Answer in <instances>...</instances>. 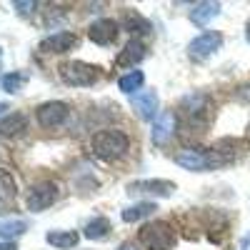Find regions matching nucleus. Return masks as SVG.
Masks as SVG:
<instances>
[{"label":"nucleus","mask_w":250,"mask_h":250,"mask_svg":"<svg viewBox=\"0 0 250 250\" xmlns=\"http://www.w3.org/2000/svg\"><path fill=\"white\" fill-rule=\"evenodd\" d=\"M90 148L100 160H118L128 153L130 148V138L125 135L123 130L115 128H105V130H98L90 138Z\"/></svg>","instance_id":"f257e3e1"},{"label":"nucleus","mask_w":250,"mask_h":250,"mask_svg":"<svg viewBox=\"0 0 250 250\" xmlns=\"http://www.w3.org/2000/svg\"><path fill=\"white\" fill-rule=\"evenodd\" d=\"M175 163L185 170H193V173H205V170H215L220 165H225V158L213 148V150H205V148H183L175 153Z\"/></svg>","instance_id":"f03ea898"},{"label":"nucleus","mask_w":250,"mask_h":250,"mask_svg":"<svg viewBox=\"0 0 250 250\" xmlns=\"http://www.w3.org/2000/svg\"><path fill=\"white\" fill-rule=\"evenodd\" d=\"M138 238L148 250H170L175 245V230L168 220H153L143 225Z\"/></svg>","instance_id":"7ed1b4c3"},{"label":"nucleus","mask_w":250,"mask_h":250,"mask_svg":"<svg viewBox=\"0 0 250 250\" xmlns=\"http://www.w3.org/2000/svg\"><path fill=\"white\" fill-rule=\"evenodd\" d=\"M60 78L65 85H73V88H85V85H93L100 78V70L95 65H88L83 60H70V62H62L60 65Z\"/></svg>","instance_id":"20e7f679"},{"label":"nucleus","mask_w":250,"mask_h":250,"mask_svg":"<svg viewBox=\"0 0 250 250\" xmlns=\"http://www.w3.org/2000/svg\"><path fill=\"white\" fill-rule=\"evenodd\" d=\"M58 185L53 180H43V183H35L30 190H28V210L38 213V210H45L58 200Z\"/></svg>","instance_id":"39448f33"},{"label":"nucleus","mask_w":250,"mask_h":250,"mask_svg":"<svg viewBox=\"0 0 250 250\" xmlns=\"http://www.w3.org/2000/svg\"><path fill=\"white\" fill-rule=\"evenodd\" d=\"M68 115H70V108H68L62 100L43 103V105H38V110H35L38 123L43 125V128H50V130H53V128H60V125L68 120Z\"/></svg>","instance_id":"423d86ee"},{"label":"nucleus","mask_w":250,"mask_h":250,"mask_svg":"<svg viewBox=\"0 0 250 250\" xmlns=\"http://www.w3.org/2000/svg\"><path fill=\"white\" fill-rule=\"evenodd\" d=\"M220 45H223V35L218 30H208V33L198 35L195 40H190L188 53H190V58H195V60H205L215 50H220Z\"/></svg>","instance_id":"0eeeda50"},{"label":"nucleus","mask_w":250,"mask_h":250,"mask_svg":"<svg viewBox=\"0 0 250 250\" xmlns=\"http://www.w3.org/2000/svg\"><path fill=\"white\" fill-rule=\"evenodd\" d=\"M130 195H173L175 183L170 180H135L128 185Z\"/></svg>","instance_id":"6e6552de"},{"label":"nucleus","mask_w":250,"mask_h":250,"mask_svg":"<svg viewBox=\"0 0 250 250\" xmlns=\"http://www.w3.org/2000/svg\"><path fill=\"white\" fill-rule=\"evenodd\" d=\"M75 45H78V38L70 30H60V33H53V35L40 40V50H43V53H55V55L68 53Z\"/></svg>","instance_id":"1a4fd4ad"},{"label":"nucleus","mask_w":250,"mask_h":250,"mask_svg":"<svg viewBox=\"0 0 250 250\" xmlns=\"http://www.w3.org/2000/svg\"><path fill=\"white\" fill-rule=\"evenodd\" d=\"M88 38L93 40L95 45H110L113 40L118 38V23L110 20V18H100V20H95V23H90Z\"/></svg>","instance_id":"9d476101"},{"label":"nucleus","mask_w":250,"mask_h":250,"mask_svg":"<svg viewBox=\"0 0 250 250\" xmlns=\"http://www.w3.org/2000/svg\"><path fill=\"white\" fill-rule=\"evenodd\" d=\"M173 133H175V115L170 110L158 113V118L153 120V130H150L153 143L155 145H165V143L173 138Z\"/></svg>","instance_id":"9b49d317"},{"label":"nucleus","mask_w":250,"mask_h":250,"mask_svg":"<svg viewBox=\"0 0 250 250\" xmlns=\"http://www.w3.org/2000/svg\"><path fill=\"white\" fill-rule=\"evenodd\" d=\"M133 108L143 120H155L158 118V95L153 90H145V93H135L133 95Z\"/></svg>","instance_id":"f8f14e48"},{"label":"nucleus","mask_w":250,"mask_h":250,"mask_svg":"<svg viewBox=\"0 0 250 250\" xmlns=\"http://www.w3.org/2000/svg\"><path fill=\"white\" fill-rule=\"evenodd\" d=\"M220 15V3H210V0H205V3H195L190 8V23L195 25H208L210 20H215Z\"/></svg>","instance_id":"ddd939ff"},{"label":"nucleus","mask_w":250,"mask_h":250,"mask_svg":"<svg viewBox=\"0 0 250 250\" xmlns=\"http://www.w3.org/2000/svg\"><path fill=\"white\" fill-rule=\"evenodd\" d=\"M145 58V45H143V40H130L128 45H125L115 60V65L118 68H130L135 65V62H140Z\"/></svg>","instance_id":"4468645a"},{"label":"nucleus","mask_w":250,"mask_h":250,"mask_svg":"<svg viewBox=\"0 0 250 250\" xmlns=\"http://www.w3.org/2000/svg\"><path fill=\"white\" fill-rule=\"evenodd\" d=\"M25 128H28V118L23 113H10L0 120V135H5V138H15Z\"/></svg>","instance_id":"2eb2a0df"},{"label":"nucleus","mask_w":250,"mask_h":250,"mask_svg":"<svg viewBox=\"0 0 250 250\" xmlns=\"http://www.w3.org/2000/svg\"><path fill=\"white\" fill-rule=\"evenodd\" d=\"M155 210H158L155 203H150V200H143V203L130 205L128 210H123V220H125V223H138V220H143V218H150Z\"/></svg>","instance_id":"dca6fc26"},{"label":"nucleus","mask_w":250,"mask_h":250,"mask_svg":"<svg viewBox=\"0 0 250 250\" xmlns=\"http://www.w3.org/2000/svg\"><path fill=\"white\" fill-rule=\"evenodd\" d=\"M113 230V225L108 218H93L88 225H85V238L88 240H105Z\"/></svg>","instance_id":"f3484780"},{"label":"nucleus","mask_w":250,"mask_h":250,"mask_svg":"<svg viewBox=\"0 0 250 250\" xmlns=\"http://www.w3.org/2000/svg\"><path fill=\"white\" fill-rule=\"evenodd\" d=\"M143 83H145V75H143L140 70H130V73L120 75V80H118V88H120L123 93H128V95H135V93L140 90Z\"/></svg>","instance_id":"a211bd4d"},{"label":"nucleus","mask_w":250,"mask_h":250,"mask_svg":"<svg viewBox=\"0 0 250 250\" xmlns=\"http://www.w3.org/2000/svg\"><path fill=\"white\" fill-rule=\"evenodd\" d=\"M45 240L53 248H75L78 245V233L75 230H53L45 235Z\"/></svg>","instance_id":"6ab92c4d"},{"label":"nucleus","mask_w":250,"mask_h":250,"mask_svg":"<svg viewBox=\"0 0 250 250\" xmlns=\"http://www.w3.org/2000/svg\"><path fill=\"white\" fill-rule=\"evenodd\" d=\"M15 193H18V188H15V180L8 170L0 168V205H5V203H13L15 200Z\"/></svg>","instance_id":"aec40b11"},{"label":"nucleus","mask_w":250,"mask_h":250,"mask_svg":"<svg viewBox=\"0 0 250 250\" xmlns=\"http://www.w3.org/2000/svg\"><path fill=\"white\" fill-rule=\"evenodd\" d=\"M28 230V223L25 220H0V238L13 240L18 235H23Z\"/></svg>","instance_id":"412c9836"},{"label":"nucleus","mask_w":250,"mask_h":250,"mask_svg":"<svg viewBox=\"0 0 250 250\" xmlns=\"http://www.w3.org/2000/svg\"><path fill=\"white\" fill-rule=\"evenodd\" d=\"M125 28H128L130 33H138V35H150L153 33V25L145 18H140L138 13L125 15Z\"/></svg>","instance_id":"4be33fe9"},{"label":"nucleus","mask_w":250,"mask_h":250,"mask_svg":"<svg viewBox=\"0 0 250 250\" xmlns=\"http://www.w3.org/2000/svg\"><path fill=\"white\" fill-rule=\"evenodd\" d=\"M23 85H25V75L23 73H8L3 78V90L5 93H18Z\"/></svg>","instance_id":"5701e85b"},{"label":"nucleus","mask_w":250,"mask_h":250,"mask_svg":"<svg viewBox=\"0 0 250 250\" xmlns=\"http://www.w3.org/2000/svg\"><path fill=\"white\" fill-rule=\"evenodd\" d=\"M15 8H18L20 13H28V10H33V8H35V3H15Z\"/></svg>","instance_id":"b1692460"},{"label":"nucleus","mask_w":250,"mask_h":250,"mask_svg":"<svg viewBox=\"0 0 250 250\" xmlns=\"http://www.w3.org/2000/svg\"><path fill=\"white\" fill-rule=\"evenodd\" d=\"M0 250H18V248H15V243L5 240V243H0Z\"/></svg>","instance_id":"393cba45"},{"label":"nucleus","mask_w":250,"mask_h":250,"mask_svg":"<svg viewBox=\"0 0 250 250\" xmlns=\"http://www.w3.org/2000/svg\"><path fill=\"white\" fill-rule=\"evenodd\" d=\"M118 250H138V248H135V245H133V243H123V245H120V248H118Z\"/></svg>","instance_id":"a878e982"},{"label":"nucleus","mask_w":250,"mask_h":250,"mask_svg":"<svg viewBox=\"0 0 250 250\" xmlns=\"http://www.w3.org/2000/svg\"><path fill=\"white\" fill-rule=\"evenodd\" d=\"M245 38H248V43H250V20H248V25H245Z\"/></svg>","instance_id":"bb28decb"},{"label":"nucleus","mask_w":250,"mask_h":250,"mask_svg":"<svg viewBox=\"0 0 250 250\" xmlns=\"http://www.w3.org/2000/svg\"><path fill=\"white\" fill-rule=\"evenodd\" d=\"M5 110H8V105H5V103H0V115H3Z\"/></svg>","instance_id":"cd10ccee"}]
</instances>
